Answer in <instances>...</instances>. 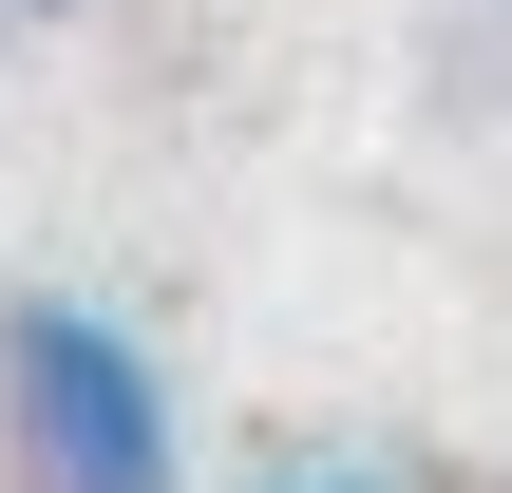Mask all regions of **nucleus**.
Listing matches in <instances>:
<instances>
[{
    "instance_id": "obj_1",
    "label": "nucleus",
    "mask_w": 512,
    "mask_h": 493,
    "mask_svg": "<svg viewBox=\"0 0 512 493\" xmlns=\"http://www.w3.org/2000/svg\"><path fill=\"white\" fill-rule=\"evenodd\" d=\"M0 493H190L171 361L76 285H0Z\"/></svg>"
},
{
    "instance_id": "obj_2",
    "label": "nucleus",
    "mask_w": 512,
    "mask_h": 493,
    "mask_svg": "<svg viewBox=\"0 0 512 493\" xmlns=\"http://www.w3.org/2000/svg\"><path fill=\"white\" fill-rule=\"evenodd\" d=\"M266 493H399V475H361V456H304V475H266Z\"/></svg>"
},
{
    "instance_id": "obj_3",
    "label": "nucleus",
    "mask_w": 512,
    "mask_h": 493,
    "mask_svg": "<svg viewBox=\"0 0 512 493\" xmlns=\"http://www.w3.org/2000/svg\"><path fill=\"white\" fill-rule=\"evenodd\" d=\"M19 19H76V0H19Z\"/></svg>"
}]
</instances>
